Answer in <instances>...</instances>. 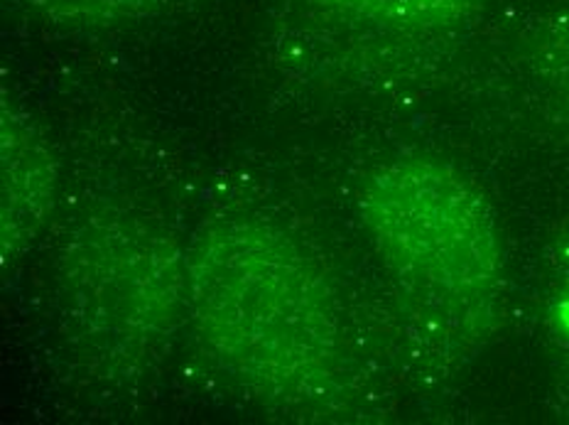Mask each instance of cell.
I'll return each instance as SVG.
<instances>
[{"label":"cell","mask_w":569,"mask_h":425,"mask_svg":"<svg viewBox=\"0 0 569 425\" xmlns=\"http://www.w3.org/2000/svg\"><path fill=\"white\" fill-rule=\"evenodd\" d=\"M555 320H557V325H560L562 333L569 337V288H567V293H562V298L557 300Z\"/></svg>","instance_id":"obj_6"},{"label":"cell","mask_w":569,"mask_h":425,"mask_svg":"<svg viewBox=\"0 0 569 425\" xmlns=\"http://www.w3.org/2000/svg\"><path fill=\"white\" fill-rule=\"evenodd\" d=\"M54 170L26 118L3 109V258H16L38 236L52 209Z\"/></svg>","instance_id":"obj_3"},{"label":"cell","mask_w":569,"mask_h":425,"mask_svg":"<svg viewBox=\"0 0 569 425\" xmlns=\"http://www.w3.org/2000/svg\"><path fill=\"white\" fill-rule=\"evenodd\" d=\"M363 217L386 261L432 298L473 308L501 280L491 209L452 165L412 158L373 172Z\"/></svg>","instance_id":"obj_2"},{"label":"cell","mask_w":569,"mask_h":425,"mask_svg":"<svg viewBox=\"0 0 569 425\" xmlns=\"http://www.w3.org/2000/svg\"><path fill=\"white\" fill-rule=\"evenodd\" d=\"M329 13L388 30H440L465 20L479 0H312Z\"/></svg>","instance_id":"obj_4"},{"label":"cell","mask_w":569,"mask_h":425,"mask_svg":"<svg viewBox=\"0 0 569 425\" xmlns=\"http://www.w3.org/2000/svg\"><path fill=\"white\" fill-rule=\"evenodd\" d=\"M32 13L67 26H109L160 13L177 0H22Z\"/></svg>","instance_id":"obj_5"},{"label":"cell","mask_w":569,"mask_h":425,"mask_svg":"<svg viewBox=\"0 0 569 425\" xmlns=\"http://www.w3.org/2000/svg\"><path fill=\"white\" fill-rule=\"evenodd\" d=\"M189 268L201 333L236 374L280 392L327 374L337 339L329 295L282 234L213 229Z\"/></svg>","instance_id":"obj_1"}]
</instances>
